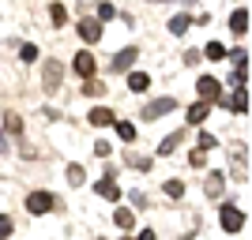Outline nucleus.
Returning <instances> with one entry per match:
<instances>
[{
	"label": "nucleus",
	"mask_w": 252,
	"mask_h": 240,
	"mask_svg": "<svg viewBox=\"0 0 252 240\" xmlns=\"http://www.w3.org/2000/svg\"><path fill=\"white\" fill-rule=\"evenodd\" d=\"M155 4H166V0H155Z\"/></svg>",
	"instance_id": "c9c22d12"
},
{
	"label": "nucleus",
	"mask_w": 252,
	"mask_h": 240,
	"mask_svg": "<svg viewBox=\"0 0 252 240\" xmlns=\"http://www.w3.org/2000/svg\"><path fill=\"white\" fill-rule=\"evenodd\" d=\"M53 207H57V199H53L49 191H31V195H27V210H31V214H49Z\"/></svg>",
	"instance_id": "f03ea898"
},
{
	"label": "nucleus",
	"mask_w": 252,
	"mask_h": 240,
	"mask_svg": "<svg viewBox=\"0 0 252 240\" xmlns=\"http://www.w3.org/2000/svg\"><path fill=\"white\" fill-rule=\"evenodd\" d=\"M222 188H226L222 173H207V177H203V191H207L211 199H219V195H222Z\"/></svg>",
	"instance_id": "9b49d317"
},
{
	"label": "nucleus",
	"mask_w": 252,
	"mask_h": 240,
	"mask_svg": "<svg viewBox=\"0 0 252 240\" xmlns=\"http://www.w3.org/2000/svg\"><path fill=\"white\" fill-rule=\"evenodd\" d=\"M207 113H211V102H203V98H200V102L189 109V124H203V120H207Z\"/></svg>",
	"instance_id": "4468645a"
},
{
	"label": "nucleus",
	"mask_w": 252,
	"mask_h": 240,
	"mask_svg": "<svg viewBox=\"0 0 252 240\" xmlns=\"http://www.w3.org/2000/svg\"><path fill=\"white\" fill-rule=\"evenodd\" d=\"M83 180H87L83 165H68V184H72V188H79V184H83Z\"/></svg>",
	"instance_id": "5701e85b"
},
{
	"label": "nucleus",
	"mask_w": 252,
	"mask_h": 240,
	"mask_svg": "<svg viewBox=\"0 0 252 240\" xmlns=\"http://www.w3.org/2000/svg\"><path fill=\"white\" fill-rule=\"evenodd\" d=\"M189 27H192L189 15H173V19H169V34H185Z\"/></svg>",
	"instance_id": "aec40b11"
},
{
	"label": "nucleus",
	"mask_w": 252,
	"mask_h": 240,
	"mask_svg": "<svg viewBox=\"0 0 252 240\" xmlns=\"http://www.w3.org/2000/svg\"><path fill=\"white\" fill-rule=\"evenodd\" d=\"M196 90H200V98H203V102H211V105L222 98V83H219V79H211V75H203L200 83H196Z\"/></svg>",
	"instance_id": "39448f33"
},
{
	"label": "nucleus",
	"mask_w": 252,
	"mask_h": 240,
	"mask_svg": "<svg viewBox=\"0 0 252 240\" xmlns=\"http://www.w3.org/2000/svg\"><path fill=\"white\" fill-rule=\"evenodd\" d=\"M94 68H98V64H94V56H91V49L75 53V72L83 75V79H87V75H94Z\"/></svg>",
	"instance_id": "9d476101"
},
{
	"label": "nucleus",
	"mask_w": 252,
	"mask_h": 240,
	"mask_svg": "<svg viewBox=\"0 0 252 240\" xmlns=\"http://www.w3.org/2000/svg\"><path fill=\"white\" fill-rule=\"evenodd\" d=\"M117 135L125 139V143H132V139H136V128L128 124V120H117Z\"/></svg>",
	"instance_id": "b1692460"
},
{
	"label": "nucleus",
	"mask_w": 252,
	"mask_h": 240,
	"mask_svg": "<svg viewBox=\"0 0 252 240\" xmlns=\"http://www.w3.org/2000/svg\"><path fill=\"white\" fill-rule=\"evenodd\" d=\"M207 60H226V49H222L219 42H211L207 45Z\"/></svg>",
	"instance_id": "bb28decb"
},
{
	"label": "nucleus",
	"mask_w": 252,
	"mask_h": 240,
	"mask_svg": "<svg viewBox=\"0 0 252 240\" xmlns=\"http://www.w3.org/2000/svg\"><path fill=\"white\" fill-rule=\"evenodd\" d=\"M113 177H117L113 169H105V177L94 184V191H98L102 199H113V203H117V199H121V188H117V180H113Z\"/></svg>",
	"instance_id": "423d86ee"
},
{
	"label": "nucleus",
	"mask_w": 252,
	"mask_h": 240,
	"mask_svg": "<svg viewBox=\"0 0 252 240\" xmlns=\"http://www.w3.org/2000/svg\"><path fill=\"white\" fill-rule=\"evenodd\" d=\"M219 221H222V229H226V233H241L245 229V214L237 207H222Z\"/></svg>",
	"instance_id": "20e7f679"
},
{
	"label": "nucleus",
	"mask_w": 252,
	"mask_h": 240,
	"mask_svg": "<svg viewBox=\"0 0 252 240\" xmlns=\"http://www.w3.org/2000/svg\"><path fill=\"white\" fill-rule=\"evenodd\" d=\"M49 19H53V27H64V23H68V8H64V4H53Z\"/></svg>",
	"instance_id": "412c9836"
},
{
	"label": "nucleus",
	"mask_w": 252,
	"mask_h": 240,
	"mask_svg": "<svg viewBox=\"0 0 252 240\" xmlns=\"http://www.w3.org/2000/svg\"><path fill=\"white\" fill-rule=\"evenodd\" d=\"M230 30L233 34H249V8H237L230 15Z\"/></svg>",
	"instance_id": "f8f14e48"
},
{
	"label": "nucleus",
	"mask_w": 252,
	"mask_h": 240,
	"mask_svg": "<svg viewBox=\"0 0 252 240\" xmlns=\"http://www.w3.org/2000/svg\"><path fill=\"white\" fill-rule=\"evenodd\" d=\"M185 4H196V0H185Z\"/></svg>",
	"instance_id": "f704fd0d"
},
{
	"label": "nucleus",
	"mask_w": 252,
	"mask_h": 240,
	"mask_svg": "<svg viewBox=\"0 0 252 240\" xmlns=\"http://www.w3.org/2000/svg\"><path fill=\"white\" fill-rule=\"evenodd\" d=\"M109 150H113V146L105 143V139H98V143H94V154H98V158H109Z\"/></svg>",
	"instance_id": "7c9ffc66"
},
{
	"label": "nucleus",
	"mask_w": 252,
	"mask_h": 240,
	"mask_svg": "<svg viewBox=\"0 0 252 240\" xmlns=\"http://www.w3.org/2000/svg\"><path fill=\"white\" fill-rule=\"evenodd\" d=\"M200 60H203V53H196V49H189V53H185V64H189V68H196Z\"/></svg>",
	"instance_id": "c756f323"
},
{
	"label": "nucleus",
	"mask_w": 252,
	"mask_h": 240,
	"mask_svg": "<svg viewBox=\"0 0 252 240\" xmlns=\"http://www.w3.org/2000/svg\"><path fill=\"white\" fill-rule=\"evenodd\" d=\"M113 221H117V229H132V225H136V218H132V210H125V207H121V210L113 214Z\"/></svg>",
	"instance_id": "6ab92c4d"
},
{
	"label": "nucleus",
	"mask_w": 252,
	"mask_h": 240,
	"mask_svg": "<svg viewBox=\"0 0 252 240\" xmlns=\"http://www.w3.org/2000/svg\"><path fill=\"white\" fill-rule=\"evenodd\" d=\"M166 195L169 199H181V195H185V184H181V180H166Z\"/></svg>",
	"instance_id": "a878e982"
},
{
	"label": "nucleus",
	"mask_w": 252,
	"mask_h": 240,
	"mask_svg": "<svg viewBox=\"0 0 252 240\" xmlns=\"http://www.w3.org/2000/svg\"><path fill=\"white\" fill-rule=\"evenodd\" d=\"M113 15H117V8H113V4H98V19H102V23H109Z\"/></svg>",
	"instance_id": "c85d7f7f"
},
{
	"label": "nucleus",
	"mask_w": 252,
	"mask_h": 240,
	"mask_svg": "<svg viewBox=\"0 0 252 240\" xmlns=\"http://www.w3.org/2000/svg\"><path fill=\"white\" fill-rule=\"evenodd\" d=\"M19 60L23 64H34V60H38V45H23V49H19Z\"/></svg>",
	"instance_id": "393cba45"
},
{
	"label": "nucleus",
	"mask_w": 252,
	"mask_h": 240,
	"mask_svg": "<svg viewBox=\"0 0 252 240\" xmlns=\"http://www.w3.org/2000/svg\"><path fill=\"white\" fill-rule=\"evenodd\" d=\"M83 94L102 98V94H105V83H102V79H94V75H87V79H83Z\"/></svg>",
	"instance_id": "a211bd4d"
},
{
	"label": "nucleus",
	"mask_w": 252,
	"mask_h": 240,
	"mask_svg": "<svg viewBox=\"0 0 252 240\" xmlns=\"http://www.w3.org/2000/svg\"><path fill=\"white\" fill-rule=\"evenodd\" d=\"M151 86V75H143V72H132L128 75V90H136V94H143Z\"/></svg>",
	"instance_id": "2eb2a0df"
},
{
	"label": "nucleus",
	"mask_w": 252,
	"mask_h": 240,
	"mask_svg": "<svg viewBox=\"0 0 252 240\" xmlns=\"http://www.w3.org/2000/svg\"><path fill=\"white\" fill-rule=\"evenodd\" d=\"M125 161L132 169H143V173H147L151 165H155V161H151V158H143V154H136V150H125Z\"/></svg>",
	"instance_id": "f3484780"
},
{
	"label": "nucleus",
	"mask_w": 252,
	"mask_h": 240,
	"mask_svg": "<svg viewBox=\"0 0 252 240\" xmlns=\"http://www.w3.org/2000/svg\"><path fill=\"white\" fill-rule=\"evenodd\" d=\"M207 154H211V150H203V146H200V150H192V154H189V165H196V169H200L203 161H207Z\"/></svg>",
	"instance_id": "cd10ccee"
},
{
	"label": "nucleus",
	"mask_w": 252,
	"mask_h": 240,
	"mask_svg": "<svg viewBox=\"0 0 252 240\" xmlns=\"http://www.w3.org/2000/svg\"><path fill=\"white\" fill-rule=\"evenodd\" d=\"M177 109V98H155V102H147L143 105V120H158V116H166V113H173Z\"/></svg>",
	"instance_id": "f257e3e1"
},
{
	"label": "nucleus",
	"mask_w": 252,
	"mask_h": 240,
	"mask_svg": "<svg viewBox=\"0 0 252 240\" xmlns=\"http://www.w3.org/2000/svg\"><path fill=\"white\" fill-rule=\"evenodd\" d=\"M181 143H185V132H173V135H166V139H162V146H158V154H173V150H177Z\"/></svg>",
	"instance_id": "dca6fc26"
},
{
	"label": "nucleus",
	"mask_w": 252,
	"mask_h": 240,
	"mask_svg": "<svg viewBox=\"0 0 252 240\" xmlns=\"http://www.w3.org/2000/svg\"><path fill=\"white\" fill-rule=\"evenodd\" d=\"M219 102L222 105H226V109H230V113H249V94H245V86H241V90H237V94H233V98H219Z\"/></svg>",
	"instance_id": "1a4fd4ad"
},
{
	"label": "nucleus",
	"mask_w": 252,
	"mask_h": 240,
	"mask_svg": "<svg viewBox=\"0 0 252 240\" xmlns=\"http://www.w3.org/2000/svg\"><path fill=\"white\" fill-rule=\"evenodd\" d=\"M11 233V218H0V237H8Z\"/></svg>",
	"instance_id": "473e14b6"
},
{
	"label": "nucleus",
	"mask_w": 252,
	"mask_h": 240,
	"mask_svg": "<svg viewBox=\"0 0 252 240\" xmlns=\"http://www.w3.org/2000/svg\"><path fill=\"white\" fill-rule=\"evenodd\" d=\"M79 38H83L87 45L102 42V19H83V23H79Z\"/></svg>",
	"instance_id": "6e6552de"
},
{
	"label": "nucleus",
	"mask_w": 252,
	"mask_h": 240,
	"mask_svg": "<svg viewBox=\"0 0 252 240\" xmlns=\"http://www.w3.org/2000/svg\"><path fill=\"white\" fill-rule=\"evenodd\" d=\"M87 116H91V124H94V128H105V124H113V120H117V116L109 113L105 105H98V109H91V113H87Z\"/></svg>",
	"instance_id": "ddd939ff"
},
{
	"label": "nucleus",
	"mask_w": 252,
	"mask_h": 240,
	"mask_svg": "<svg viewBox=\"0 0 252 240\" xmlns=\"http://www.w3.org/2000/svg\"><path fill=\"white\" fill-rule=\"evenodd\" d=\"M136 56H139V49H136V45H128V49L113 53V60H109V68H113L117 75H121V72H132V64H136Z\"/></svg>",
	"instance_id": "7ed1b4c3"
},
{
	"label": "nucleus",
	"mask_w": 252,
	"mask_h": 240,
	"mask_svg": "<svg viewBox=\"0 0 252 240\" xmlns=\"http://www.w3.org/2000/svg\"><path fill=\"white\" fill-rule=\"evenodd\" d=\"M200 146H203V150H215V135H207V132H203V135H200Z\"/></svg>",
	"instance_id": "2f4dec72"
},
{
	"label": "nucleus",
	"mask_w": 252,
	"mask_h": 240,
	"mask_svg": "<svg viewBox=\"0 0 252 240\" xmlns=\"http://www.w3.org/2000/svg\"><path fill=\"white\" fill-rule=\"evenodd\" d=\"M61 79H64V68H61V64H57V60H49V64H45V68H42V83H45V90H49V94H53V90L61 86Z\"/></svg>",
	"instance_id": "0eeeda50"
},
{
	"label": "nucleus",
	"mask_w": 252,
	"mask_h": 240,
	"mask_svg": "<svg viewBox=\"0 0 252 240\" xmlns=\"http://www.w3.org/2000/svg\"><path fill=\"white\" fill-rule=\"evenodd\" d=\"M4 128H8L11 135H23V120L15 113H4Z\"/></svg>",
	"instance_id": "4be33fe9"
},
{
	"label": "nucleus",
	"mask_w": 252,
	"mask_h": 240,
	"mask_svg": "<svg viewBox=\"0 0 252 240\" xmlns=\"http://www.w3.org/2000/svg\"><path fill=\"white\" fill-rule=\"evenodd\" d=\"M11 146H8V139H4V132H0V154H8Z\"/></svg>",
	"instance_id": "72a5a7b5"
}]
</instances>
